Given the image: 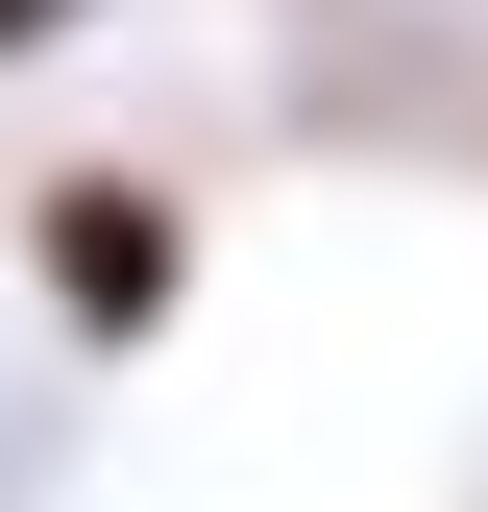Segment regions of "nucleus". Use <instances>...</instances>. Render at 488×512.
<instances>
[{"label": "nucleus", "mask_w": 488, "mask_h": 512, "mask_svg": "<svg viewBox=\"0 0 488 512\" xmlns=\"http://www.w3.org/2000/svg\"><path fill=\"white\" fill-rule=\"evenodd\" d=\"M49 293H74L98 342H147V317H171V220L147 196H49Z\"/></svg>", "instance_id": "obj_1"}, {"label": "nucleus", "mask_w": 488, "mask_h": 512, "mask_svg": "<svg viewBox=\"0 0 488 512\" xmlns=\"http://www.w3.org/2000/svg\"><path fill=\"white\" fill-rule=\"evenodd\" d=\"M74 25H98V0H0V49H74Z\"/></svg>", "instance_id": "obj_2"}]
</instances>
